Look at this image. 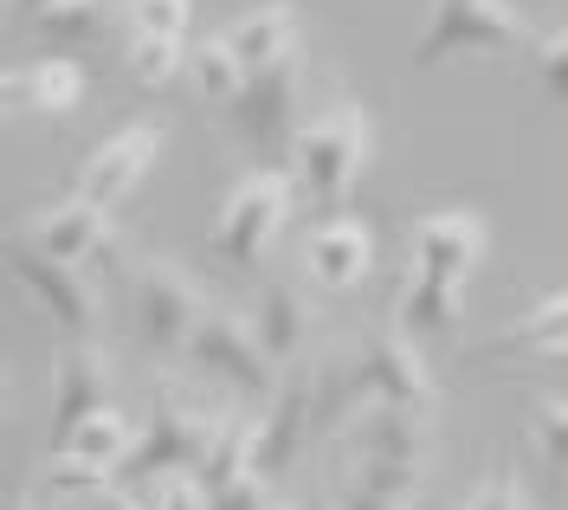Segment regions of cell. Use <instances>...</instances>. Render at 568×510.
Returning a JSON list of instances; mask_svg holds the SVG:
<instances>
[{"label":"cell","mask_w":568,"mask_h":510,"mask_svg":"<svg viewBox=\"0 0 568 510\" xmlns=\"http://www.w3.org/2000/svg\"><path fill=\"white\" fill-rule=\"evenodd\" d=\"M252 336H258V349H265L272 363H297L304 343H311V297L297 292V285H284V278H272L265 297H258Z\"/></svg>","instance_id":"obj_17"},{"label":"cell","mask_w":568,"mask_h":510,"mask_svg":"<svg viewBox=\"0 0 568 510\" xmlns=\"http://www.w3.org/2000/svg\"><path fill=\"white\" fill-rule=\"evenodd\" d=\"M220 39L233 45V59L246 72H258V65H272V59H284L297 45V7L291 0H265V7H252L246 20H233V33H220Z\"/></svg>","instance_id":"obj_18"},{"label":"cell","mask_w":568,"mask_h":510,"mask_svg":"<svg viewBox=\"0 0 568 510\" xmlns=\"http://www.w3.org/2000/svg\"><path fill=\"white\" fill-rule=\"evenodd\" d=\"M530 439L542 446V466L556 484H568V401H536L530 407Z\"/></svg>","instance_id":"obj_27"},{"label":"cell","mask_w":568,"mask_h":510,"mask_svg":"<svg viewBox=\"0 0 568 510\" xmlns=\"http://www.w3.org/2000/svg\"><path fill=\"white\" fill-rule=\"evenodd\" d=\"M478 258H485V220L478 214H426L414 226V272L420 278L465 285Z\"/></svg>","instance_id":"obj_13"},{"label":"cell","mask_w":568,"mask_h":510,"mask_svg":"<svg viewBox=\"0 0 568 510\" xmlns=\"http://www.w3.org/2000/svg\"><path fill=\"white\" fill-rule=\"evenodd\" d=\"M187 363L213 375V381H226L233 395H246V401H272V388H278V363L258 349V336H252V317H233V310H201V324L187 336V349H181Z\"/></svg>","instance_id":"obj_6"},{"label":"cell","mask_w":568,"mask_h":510,"mask_svg":"<svg viewBox=\"0 0 568 510\" xmlns=\"http://www.w3.org/2000/svg\"><path fill=\"white\" fill-rule=\"evenodd\" d=\"M155 510H207L201 478H194V472H169V478H162V498H155Z\"/></svg>","instance_id":"obj_34"},{"label":"cell","mask_w":568,"mask_h":510,"mask_svg":"<svg viewBox=\"0 0 568 510\" xmlns=\"http://www.w3.org/2000/svg\"><path fill=\"white\" fill-rule=\"evenodd\" d=\"M27 246L45 253V258H59V265H84V258H98L110 246V207L71 194V201L45 207V214L27 226Z\"/></svg>","instance_id":"obj_14"},{"label":"cell","mask_w":568,"mask_h":510,"mask_svg":"<svg viewBox=\"0 0 568 510\" xmlns=\"http://www.w3.org/2000/svg\"><path fill=\"white\" fill-rule=\"evenodd\" d=\"M181 72L194 78V91H201L207 104H233V98H240V84H246V65L233 59V45H226V39H201V45L181 59Z\"/></svg>","instance_id":"obj_23"},{"label":"cell","mask_w":568,"mask_h":510,"mask_svg":"<svg viewBox=\"0 0 568 510\" xmlns=\"http://www.w3.org/2000/svg\"><path fill=\"white\" fill-rule=\"evenodd\" d=\"M349 484L375 491V498H388V504H414V491H420V466H414V459H355Z\"/></svg>","instance_id":"obj_26"},{"label":"cell","mask_w":568,"mask_h":510,"mask_svg":"<svg viewBox=\"0 0 568 510\" xmlns=\"http://www.w3.org/2000/svg\"><path fill=\"white\" fill-rule=\"evenodd\" d=\"M0 258H7V278L27 297H39V310L65 329V343H91L98 336V292L78 278V265H59V258L33 253L27 239H7Z\"/></svg>","instance_id":"obj_7"},{"label":"cell","mask_w":568,"mask_h":510,"mask_svg":"<svg viewBox=\"0 0 568 510\" xmlns=\"http://www.w3.org/2000/svg\"><path fill=\"white\" fill-rule=\"evenodd\" d=\"M497 349H510V356H568V292H549L542 304H530L504 329Z\"/></svg>","instance_id":"obj_22"},{"label":"cell","mask_w":568,"mask_h":510,"mask_svg":"<svg viewBox=\"0 0 568 510\" xmlns=\"http://www.w3.org/2000/svg\"><path fill=\"white\" fill-rule=\"evenodd\" d=\"M323 510H336V504H323Z\"/></svg>","instance_id":"obj_42"},{"label":"cell","mask_w":568,"mask_h":510,"mask_svg":"<svg viewBox=\"0 0 568 510\" xmlns=\"http://www.w3.org/2000/svg\"><path fill=\"white\" fill-rule=\"evenodd\" d=\"M362 162H368V110L355 98H336L317 123H304L291 136V182L323 220L349 201Z\"/></svg>","instance_id":"obj_1"},{"label":"cell","mask_w":568,"mask_h":510,"mask_svg":"<svg viewBox=\"0 0 568 510\" xmlns=\"http://www.w3.org/2000/svg\"><path fill=\"white\" fill-rule=\"evenodd\" d=\"M258 498H272V478H265V472H246V478H233L226 491H213L207 510H252Z\"/></svg>","instance_id":"obj_33"},{"label":"cell","mask_w":568,"mask_h":510,"mask_svg":"<svg viewBox=\"0 0 568 510\" xmlns=\"http://www.w3.org/2000/svg\"><path fill=\"white\" fill-rule=\"evenodd\" d=\"M45 7H59V0H13V20H20V27H27V20H39V13H45Z\"/></svg>","instance_id":"obj_38"},{"label":"cell","mask_w":568,"mask_h":510,"mask_svg":"<svg viewBox=\"0 0 568 510\" xmlns=\"http://www.w3.org/2000/svg\"><path fill=\"white\" fill-rule=\"evenodd\" d=\"M45 491H59V498H98V491H110V472L71 459V452H52L45 459Z\"/></svg>","instance_id":"obj_30"},{"label":"cell","mask_w":568,"mask_h":510,"mask_svg":"<svg viewBox=\"0 0 568 510\" xmlns=\"http://www.w3.org/2000/svg\"><path fill=\"white\" fill-rule=\"evenodd\" d=\"M297 98H304V45H291L284 59L246 72L240 98L226 104V123H233V136H246L252 149L291 155V136L304 130V123H297Z\"/></svg>","instance_id":"obj_5"},{"label":"cell","mask_w":568,"mask_h":510,"mask_svg":"<svg viewBox=\"0 0 568 510\" xmlns=\"http://www.w3.org/2000/svg\"><path fill=\"white\" fill-rule=\"evenodd\" d=\"M252 510H291V504H284V498H258Z\"/></svg>","instance_id":"obj_39"},{"label":"cell","mask_w":568,"mask_h":510,"mask_svg":"<svg viewBox=\"0 0 568 510\" xmlns=\"http://www.w3.org/2000/svg\"><path fill=\"white\" fill-rule=\"evenodd\" d=\"M98 407H110V368L91 343H65L59 349V375H52V452H65V439L78 434V420H91Z\"/></svg>","instance_id":"obj_12"},{"label":"cell","mask_w":568,"mask_h":510,"mask_svg":"<svg viewBox=\"0 0 568 510\" xmlns=\"http://www.w3.org/2000/svg\"><path fill=\"white\" fill-rule=\"evenodd\" d=\"M336 510H407V504H388V498H375V491H362V484H343V491H336Z\"/></svg>","instance_id":"obj_35"},{"label":"cell","mask_w":568,"mask_h":510,"mask_svg":"<svg viewBox=\"0 0 568 510\" xmlns=\"http://www.w3.org/2000/svg\"><path fill=\"white\" fill-rule=\"evenodd\" d=\"M0 414H7V375H0Z\"/></svg>","instance_id":"obj_40"},{"label":"cell","mask_w":568,"mask_h":510,"mask_svg":"<svg viewBox=\"0 0 568 510\" xmlns=\"http://www.w3.org/2000/svg\"><path fill=\"white\" fill-rule=\"evenodd\" d=\"M311 420H317V363H284V381L272 388V407H265V420H258V472L278 478L297 466V452H304V439H311Z\"/></svg>","instance_id":"obj_8"},{"label":"cell","mask_w":568,"mask_h":510,"mask_svg":"<svg viewBox=\"0 0 568 510\" xmlns=\"http://www.w3.org/2000/svg\"><path fill=\"white\" fill-rule=\"evenodd\" d=\"M220 427V407H201L175 395V388H162L155 407H149V420H142L136 446H130V459L116 466V484H149V478H169V472H194L201 459H207V439Z\"/></svg>","instance_id":"obj_2"},{"label":"cell","mask_w":568,"mask_h":510,"mask_svg":"<svg viewBox=\"0 0 568 510\" xmlns=\"http://www.w3.org/2000/svg\"><path fill=\"white\" fill-rule=\"evenodd\" d=\"M355 395H362V401L420 407V414L439 407V388H433V375H426L420 349H414L400 329H375V336L362 343V356H355Z\"/></svg>","instance_id":"obj_9"},{"label":"cell","mask_w":568,"mask_h":510,"mask_svg":"<svg viewBox=\"0 0 568 510\" xmlns=\"http://www.w3.org/2000/svg\"><path fill=\"white\" fill-rule=\"evenodd\" d=\"M201 310H207V297L194 292V278H181L175 265H162V258H142L136 265V324L149 336V349L181 356L194 324H201Z\"/></svg>","instance_id":"obj_10"},{"label":"cell","mask_w":568,"mask_h":510,"mask_svg":"<svg viewBox=\"0 0 568 510\" xmlns=\"http://www.w3.org/2000/svg\"><path fill=\"white\" fill-rule=\"evenodd\" d=\"M258 459V420H246V414H220V427H213V439H207V459L194 466V478H201V491H226L233 478H246V472H258L252 466Z\"/></svg>","instance_id":"obj_19"},{"label":"cell","mask_w":568,"mask_h":510,"mask_svg":"<svg viewBox=\"0 0 568 510\" xmlns=\"http://www.w3.org/2000/svg\"><path fill=\"white\" fill-rule=\"evenodd\" d=\"M27 104L39 116H71V110L84 104V65H71V59H39L33 72H27Z\"/></svg>","instance_id":"obj_24"},{"label":"cell","mask_w":568,"mask_h":510,"mask_svg":"<svg viewBox=\"0 0 568 510\" xmlns=\"http://www.w3.org/2000/svg\"><path fill=\"white\" fill-rule=\"evenodd\" d=\"M104 20H110V7L104 0H59V7H45L33 27L45 39H59V45H91V39L104 33Z\"/></svg>","instance_id":"obj_25"},{"label":"cell","mask_w":568,"mask_h":510,"mask_svg":"<svg viewBox=\"0 0 568 510\" xmlns=\"http://www.w3.org/2000/svg\"><path fill=\"white\" fill-rule=\"evenodd\" d=\"M394 317H400V336H446L465 317V285H446V278H420L414 272Z\"/></svg>","instance_id":"obj_20"},{"label":"cell","mask_w":568,"mask_h":510,"mask_svg":"<svg viewBox=\"0 0 568 510\" xmlns=\"http://www.w3.org/2000/svg\"><path fill=\"white\" fill-rule=\"evenodd\" d=\"M297 214V182L284 169H252L246 182H233V194L220 201V220H213V258L220 265H258L272 253L284 226Z\"/></svg>","instance_id":"obj_3"},{"label":"cell","mask_w":568,"mask_h":510,"mask_svg":"<svg viewBox=\"0 0 568 510\" xmlns=\"http://www.w3.org/2000/svg\"><path fill=\"white\" fill-rule=\"evenodd\" d=\"M91 510H155V504H142L130 484H110V491H98V504Z\"/></svg>","instance_id":"obj_36"},{"label":"cell","mask_w":568,"mask_h":510,"mask_svg":"<svg viewBox=\"0 0 568 510\" xmlns=\"http://www.w3.org/2000/svg\"><path fill=\"white\" fill-rule=\"evenodd\" d=\"M20 510H39V504H20Z\"/></svg>","instance_id":"obj_41"},{"label":"cell","mask_w":568,"mask_h":510,"mask_svg":"<svg viewBox=\"0 0 568 510\" xmlns=\"http://www.w3.org/2000/svg\"><path fill=\"white\" fill-rule=\"evenodd\" d=\"M459 510H530V498H524V478L510 472V466H497Z\"/></svg>","instance_id":"obj_31"},{"label":"cell","mask_w":568,"mask_h":510,"mask_svg":"<svg viewBox=\"0 0 568 510\" xmlns=\"http://www.w3.org/2000/svg\"><path fill=\"white\" fill-rule=\"evenodd\" d=\"M536 78H542V91H549V98L568 110V27L536 45Z\"/></svg>","instance_id":"obj_32"},{"label":"cell","mask_w":568,"mask_h":510,"mask_svg":"<svg viewBox=\"0 0 568 510\" xmlns=\"http://www.w3.org/2000/svg\"><path fill=\"white\" fill-rule=\"evenodd\" d=\"M130 39H181L194 20V0H123Z\"/></svg>","instance_id":"obj_28"},{"label":"cell","mask_w":568,"mask_h":510,"mask_svg":"<svg viewBox=\"0 0 568 510\" xmlns=\"http://www.w3.org/2000/svg\"><path fill=\"white\" fill-rule=\"evenodd\" d=\"M349 446L362 459H414L426 466L433 452V427L420 407H394V401H368L349 414Z\"/></svg>","instance_id":"obj_16"},{"label":"cell","mask_w":568,"mask_h":510,"mask_svg":"<svg viewBox=\"0 0 568 510\" xmlns=\"http://www.w3.org/2000/svg\"><path fill=\"white\" fill-rule=\"evenodd\" d=\"M524 39H530V27L510 0H433V20L414 39V65L433 72L459 52H517Z\"/></svg>","instance_id":"obj_4"},{"label":"cell","mask_w":568,"mask_h":510,"mask_svg":"<svg viewBox=\"0 0 568 510\" xmlns=\"http://www.w3.org/2000/svg\"><path fill=\"white\" fill-rule=\"evenodd\" d=\"M155 155H162V123H130V130H116L110 143H98L78 162L71 194H84V201H98V207H123L130 187L149 175Z\"/></svg>","instance_id":"obj_11"},{"label":"cell","mask_w":568,"mask_h":510,"mask_svg":"<svg viewBox=\"0 0 568 510\" xmlns=\"http://www.w3.org/2000/svg\"><path fill=\"white\" fill-rule=\"evenodd\" d=\"M13 104H27V72H0V123Z\"/></svg>","instance_id":"obj_37"},{"label":"cell","mask_w":568,"mask_h":510,"mask_svg":"<svg viewBox=\"0 0 568 510\" xmlns=\"http://www.w3.org/2000/svg\"><path fill=\"white\" fill-rule=\"evenodd\" d=\"M181 39H130V52H123V72L136 78V84H169L181 72Z\"/></svg>","instance_id":"obj_29"},{"label":"cell","mask_w":568,"mask_h":510,"mask_svg":"<svg viewBox=\"0 0 568 510\" xmlns=\"http://www.w3.org/2000/svg\"><path fill=\"white\" fill-rule=\"evenodd\" d=\"M130 446H136V427H130V414H123V407H98V414H91V420H78V434L65 439L71 459H84V466L110 472V484H116V466L130 459Z\"/></svg>","instance_id":"obj_21"},{"label":"cell","mask_w":568,"mask_h":510,"mask_svg":"<svg viewBox=\"0 0 568 510\" xmlns=\"http://www.w3.org/2000/svg\"><path fill=\"white\" fill-rule=\"evenodd\" d=\"M304 265H311V278L323 292H355L368 278V265H375V233L349 214H329L317 220V233L304 246Z\"/></svg>","instance_id":"obj_15"}]
</instances>
